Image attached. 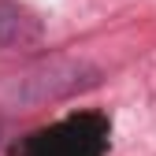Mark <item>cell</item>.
I'll use <instances>...</instances> for the list:
<instances>
[{"label":"cell","instance_id":"cell-1","mask_svg":"<svg viewBox=\"0 0 156 156\" xmlns=\"http://www.w3.org/2000/svg\"><path fill=\"white\" fill-rule=\"evenodd\" d=\"M97 71L86 60H67V56H52V60H41L26 71L11 74L4 86H0V97L8 104H23V108H37V104H52L63 101L71 93H82L89 86H97Z\"/></svg>","mask_w":156,"mask_h":156},{"label":"cell","instance_id":"cell-2","mask_svg":"<svg viewBox=\"0 0 156 156\" xmlns=\"http://www.w3.org/2000/svg\"><path fill=\"white\" fill-rule=\"evenodd\" d=\"M108 145H112L108 119L97 112H82L30 134L15 149V156H104Z\"/></svg>","mask_w":156,"mask_h":156},{"label":"cell","instance_id":"cell-3","mask_svg":"<svg viewBox=\"0 0 156 156\" xmlns=\"http://www.w3.org/2000/svg\"><path fill=\"white\" fill-rule=\"evenodd\" d=\"M37 41H41V23L26 8L0 0V48H30Z\"/></svg>","mask_w":156,"mask_h":156}]
</instances>
